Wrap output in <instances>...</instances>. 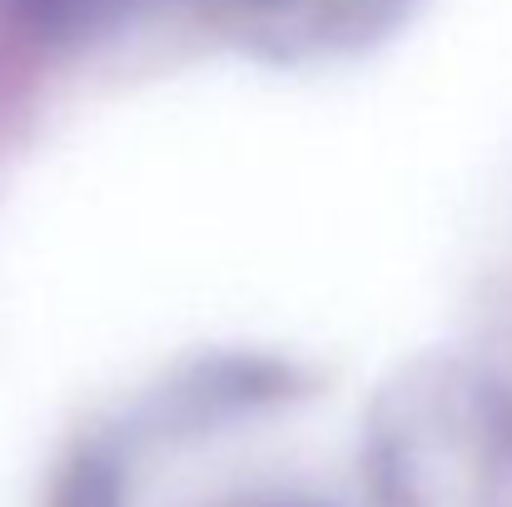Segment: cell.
I'll use <instances>...</instances> for the list:
<instances>
[{"label":"cell","instance_id":"6da1fadb","mask_svg":"<svg viewBox=\"0 0 512 507\" xmlns=\"http://www.w3.org/2000/svg\"><path fill=\"white\" fill-rule=\"evenodd\" d=\"M25 20L45 25V30H70V25H85L95 20V10H105L110 0H10Z\"/></svg>","mask_w":512,"mask_h":507}]
</instances>
